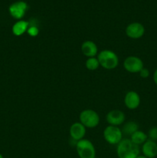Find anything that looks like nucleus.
Segmentation results:
<instances>
[{"label": "nucleus", "instance_id": "nucleus-1", "mask_svg": "<svg viewBox=\"0 0 157 158\" xmlns=\"http://www.w3.org/2000/svg\"><path fill=\"white\" fill-rule=\"evenodd\" d=\"M117 155L119 158H135L140 154L139 147L135 144L130 139H123L117 146Z\"/></svg>", "mask_w": 157, "mask_h": 158}, {"label": "nucleus", "instance_id": "nucleus-2", "mask_svg": "<svg viewBox=\"0 0 157 158\" xmlns=\"http://www.w3.org/2000/svg\"><path fill=\"white\" fill-rule=\"evenodd\" d=\"M99 63L101 66L106 69H113L119 64V58L116 54L109 49H104L99 53Z\"/></svg>", "mask_w": 157, "mask_h": 158}, {"label": "nucleus", "instance_id": "nucleus-3", "mask_svg": "<svg viewBox=\"0 0 157 158\" xmlns=\"http://www.w3.org/2000/svg\"><path fill=\"white\" fill-rule=\"evenodd\" d=\"M77 154L80 158H95V149L90 140L83 139L75 143Z\"/></svg>", "mask_w": 157, "mask_h": 158}, {"label": "nucleus", "instance_id": "nucleus-4", "mask_svg": "<svg viewBox=\"0 0 157 158\" xmlns=\"http://www.w3.org/2000/svg\"><path fill=\"white\" fill-rule=\"evenodd\" d=\"M80 123L85 127L94 128L99 123L100 118L99 114L93 110H85L82 111L79 115Z\"/></svg>", "mask_w": 157, "mask_h": 158}, {"label": "nucleus", "instance_id": "nucleus-5", "mask_svg": "<svg viewBox=\"0 0 157 158\" xmlns=\"http://www.w3.org/2000/svg\"><path fill=\"white\" fill-rule=\"evenodd\" d=\"M103 137L109 144H118L123 140V132L115 126H108L103 131Z\"/></svg>", "mask_w": 157, "mask_h": 158}, {"label": "nucleus", "instance_id": "nucleus-6", "mask_svg": "<svg viewBox=\"0 0 157 158\" xmlns=\"http://www.w3.org/2000/svg\"><path fill=\"white\" fill-rule=\"evenodd\" d=\"M123 66L126 71L132 73H139L144 67L143 60L135 56H130L126 58L123 63Z\"/></svg>", "mask_w": 157, "mask_h": 158}, {"label": "nucleus", "instance_id": "nucleus-7", "mask_svg": "<svg viewBox=\"0 0 157 158\" xmlns=\"http://www.w3.org/2000/svg\"><path fill=\"white\" fill-rule=\"evenodd\" d=\"M28 9V4L24 1H17L10 5L9 7V14L15 19L21 20L24 17Z\"/></svg>", "mask_w": 157, "mask_h": 158}, {"label": "nucleus", "instance_id": "nucleus-8", "mask_svg": "<svg viewBox=\"0 0 157 158\" xmlns=\"http://www.w3.org/2000/svg\"><path fill=\"white\" fill-rule=\"evenodd\" d=\"M126 34L129 38L137 40L144 35L145 27L140 23H132L126 28Z\"/></svg>", "mask_w": 157, "mask_h": 158}, {"label": "nucleus", "instance_id": "nucleus-9", "mask_svg": "<svg viewBox=\"0 0 157 158\" xmlns=\"http://www.w3.org/2000/svg\"><path fill=\"white\" fill-rule=\"evenodd\" d=\"M106 121L111 126H119L125 121L124 113L119 110H112L106 115Z\"/></svg>", "mask_w": 157, "mask_h": 158}, {"label": "nucleus", "instance_id": "nucleus-10", "mask_svg": "<svg viewBox=\"0 0 157 158\" xmlns=\"http://www.w3.org/2000/svg\"><path fill=\"white\" fill-rule=\"evenodd\" d=\"M140 97L135 91H129L126 93L124 98V103L126 107L129 110H135L140 105Z\"/></svg>", "mask_w": 157, "mask_h": 158}, {"label": "nucleus", "instance_id": "nucleus-11", "mask_svg": "<svg viewBox=\"0 0 157 158\" xmlns=\"http://www.w3.org/2000/svg\"><path fill=\"white\" fill-rule=\"evenodd\" d=\"M86 133V130L85 126L78 122H75L73 124L71 125L70 129H69V134H70L71 138L76 142L84 139Z\"/></svg>", "mask_w": 157, "mask_h": 158}, {"label": "nucleus", "instance_id": "nucleus-12", "mask_svg": "<svg viewBox=\"0 0 157 158\" xmlns=\"http://www.w3.org/2000/svg\"><path fill=\"white\" fill-rule=\"evenodd\" d=\"M143 156L147 158H154L157 156V143L148 139L142 146Z\"/></svg>", "mask_w": 157, "mask_h": 158}, {"label": "nucleus", "instance_id": "nucleus-13", "mask_svg": "<svg viewBox=\"0 0 157 158\" xmlns=\"http://www.w3.org/2000/svg\"><path fill=\"white\" fill-rule=\"evenodd\" d=\"M81 50L83 55L87 56L88 58L90 57H95L98 52V47L97 45L91 40H86L83 42L81 46Z\"/></svg>", "mask_w": 157, "mask_h": 158}, {"label": "nucleus", "instance_id": "nucleus-14", "mask_svg": "<svg viewBox=\"0 0 157 158\" xmlns=\"http://www.w3.org/2000/svg\"><path fill=\"white\" fill-rule=\"evenodd\" d=\"M29 27V23L26 20H18L12 26V33L16 36H20L27 32Z\"/></svg>", "mask_w": 157, "mask_h": 158}, {"label": "nucleus", "instance_id": "nucleus-15", "mask_svg": "<svg viewBox=\"0 0 157 158\" xmlns=\"http://www.w3.org/2000/svg\"><path fill=\"white\" fill-rule=\"evenodd\" d=\"M129 139L132 143L139 146V145H143L148 140V136L146 133L138 130L130 136Z\"/></svg>", "mask_w": 157, "mask_h": 158}, {"label": "nucleus", "instance_id": "nucleus-16", "mask_svg": "<svg viewBox=\"0 0 157 158\" xmlns=\"http://www.w3.org/2000/svg\"><path fill=\"white\" fill-rule=\"evenodd\" d=\"M139 130V125L135 121H129L125 123L122 129V132L126 135H132Z\"/></svg>", "mask_w": 157, "mask_h": 158}, {"label": "nucleus", "instance_id": "nucleus-17", "mask_svg": "<svg viewBox=\"0 0 157 158\" xmlns=\"http://www.w3.org/2000/svg\"><path fill=\"white\" fill-rule=\"evenodd\" d=\"M99 63L98 59L95 57H90L88 58L86 62V67L89 70L94 71L96 70L99 67Z\"/></svg>", "mask_w": 157, "mask_h": 158}, {"label": "nucleus", "instance_id": "nucleus-18", "mask_svg": "<svg viewBox=\"0 0 157 158\" xmlns=\"http://www.w3.org/2000/svg\"><path fill=\"white\" fill-rule=\"evenodd\" d=\"M148 139L153 141H157V127H153L150 128L148 132Z\"/></svg>", "mask_w": 157, "mask_h": 158}, {"label": "nucleus", "instance_id": "nucleus-19", "mask_svg": "<svg viewBox=\"0 0 157 158\" xmlns=\"http://www.w3.org/2000/svg\"><path fill=\"white\" fill-rule=\"evenodd\" d=\"M27 32L32 37H35L38 34V29L37 26H30L29 25V27L28 29Z\"/></svg>", "mask_w": 157, "mask_h": 158}, {"label": "nucleus", "instance_id": "nucleus-20", "mask_svg": "<svg viewBox=\"0 0 157 158\" xmlns=\"http://www.w3.org/2000/svg\"><path fill=\"white\" fill-rule=\"evenodd\" d=\"M139 73V76L142 77V78L146 79V78H148V77H149L150 72H149V70L147 69V68L143 67V69H141V71Z\"/></svg>", "mask_w": 157, "mask_h": 158}, {"label": "nucleus", "instance_id": "nucleus-21", "mask_svg": "<svg viewBox=\"0 0 157 158\" xmlns=\"http://www.w3.org/2000/svg\"><path fill=\"white\" fill-rule=\"evenodd\" d=\"M153 81L155 83V84L157 86V68L153 73Z\"/></svg>", "mask_w": 157, "mask_h": 158}, {"label": "nucleus", "instance_id": "nucleus-22", "mask_svg": "<svg viewBox=\"0 0 157 158\" xmlns=\"http://www.w3.org/2000/svg\"><path fill=\"white\" fill-rule=\"evenodd\" d=\"M135 158H147V157H145V156H143V155H139L138 157H135Z\"/></svg>", "mask_w": 157, "mask_h": 158}, {"label": "nucleus", "instance_id": "nucleus-23", "mask_svg": "<svg viewBox=\"0 0 157 158\" xmlns=\"http://www.w3.org/2000/svg\"><path fill=\"white\" fill-rule=\"evenodd\" d=\"M0 158H4V157H3V156H2V154H0Z\"/></svg>", "mask_w": 157, "mask_h": 158}]
</instances>
